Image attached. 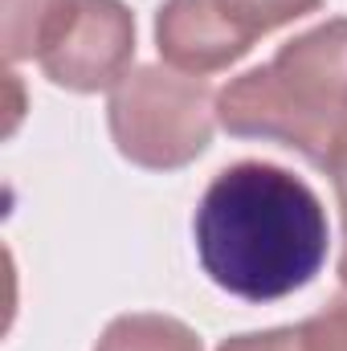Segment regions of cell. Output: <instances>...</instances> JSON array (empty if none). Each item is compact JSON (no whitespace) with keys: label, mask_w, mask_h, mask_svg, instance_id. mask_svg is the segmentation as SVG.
Returning <instances> with one entry per match:
<instances>
[{"label":"cell","mask_w":347,"mask_h":351,"mask_svg":"<svg viewBox=\"0 0 347 351\" xmlns=\"http://www.w3.org/2000/svg\"><path fill=\"white\" fill-rule=\"evenodd\" d=\"M106 119L123 160L147 172H172L213 143L217 98L204 78L139 66L110 90Z\"/></svg>","instance_id":"obj_3"},{"label":"cell","mask_w":347,"mask_h":351,"mask_svg":"<svg viewBox=\"0 0 347 351\" xmlns=\"http://www.w3.org/2000/svg\"><path fill=\"white\" fill-rule=\"evenodd\" d=\"M160 58L192 78L229 70L254 49V37L225 12L221 0H168L156 12Z\"/></svg>","instance_id":"obj_5"},{"label":"cell","mask_w":347,"mask_h":351,"mask_svg":"<svg viewBox=\"0 0 347 351\" xmlns=\"http://www.w3.org/2000/svg\"><path fill=\"white\" fill-rule=\"evenodd\" d=\"M217 123L327 168L347 143V16L286 41L265 66L217 94Z\"/></svg>","instance_id":"obj_2"},{"label":"cell","mask_w":347,"mask_h":351,"mask_svg":"<svg viewBox=\"0 0 347 351\" xmlns=\"http://www.w3.org/2000/svg\"><path fill=\"white\" fill-rule=\"evenodd\" d=\"M192 233L204 274L246 302H278L327 262L319 196L294 172L258 160L225 168L204 188Z\"/></svg>","instance_id":"obj_1"},{"label":"cell","mask_w":347,"mask_h":351,"mask_svg":"<svg viewBox=\"0 0 347 351\" xmlns=\"http://www.w3.org/2000/svg\"><path fill=\"white\" fill-rule=\"evenodd\" d=\"M327 172L335 180V196H339V217H344V254H339V278L347 286V143L335 152V160L327 164Z\"/></svg>","instance_id":"obj_11"},{"label":"cell","mask_w":347,"mask_h":351,"mask_svg":"<svg viewBox=\"0 0 347 351\" xmlns=\"http://www.w3.org/2000/svg\"><path fill=\"white\" fill-rule=\"evenodd\" d=\"M94 351H204L196 331L168 315H123L115 319Z\"/></svg>","instance_id":"obj_7"},{"label":"cell","mask_w":347,"mask_h":351,"mask_svg":"<svg viewBox=\"0 0 347 351\" xmlns=\"http://www.w3.org/2000/svg\"><path fill=\"white\" fill-rule=\"evenodd\" d=\"M135 16L123 0H78L62 37L37 58L53 86L74 94L115 90L131 74Z\"/></svg>","instance_id":"obj_4"},{"label":"cell","mask_w":347,"mask_h":351,"mask_svg":"<svg viewBox=\"0 0 347 351\" xmlns=\"http://www.w3.org/2000/svg\"><path fill=\"white\" fill-rule=\"evenodd\" d=\"M302 351H347V286L335 294L319 315H311L302 327Z\"/></svg>","instance_id":"obj_9"},{"label":"cell","mask_w":347,"mask_h":351,"mask_svg":"<svg viewBox=\"0 0 347 351\" xmlns=\"http://www.w3.org/2000/svg\"><path fill=\"white\" fill-rule=\"evenodd\" d=\"M217 351H302V335L294 327H274V331H250V335H233Z\"/></svg>","instance_id":"obj_10"},{"label":"cell","mask_w":347,"mask_h":351,"mask_svg":"<svg viewBox=\"0 0 347 351\" xmlns=\"http://www.w3.org/2000/svg\"><path fill=\"white\" fill-rule=\"evenodd\" d=\"M78 0H0V45L8 62L41 58L70 25Z\"/></svg>","instance_id":"obj_6"},{"label":"cell","mask_w":347,"mask_h":351,"mask_svg":"<svg viewBox=\"0 0 347 351\" xmlns=\"http://www.w3.org/2000/svg\"><path fill=\"white\" fill-rule=\"evenodd\" d=\"M221 4H225V12L258 41L261 33H274V29L298 21V16L315 12L323 0H221Z\"/></svg>","instance_id":"obj_8"}]
</instances>
